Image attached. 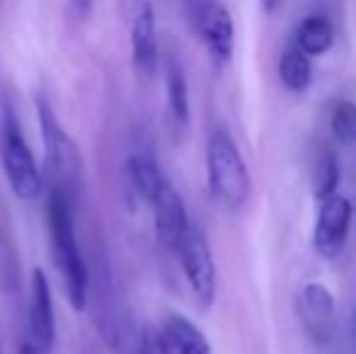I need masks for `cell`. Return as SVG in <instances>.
<instances>
[{
  "label": "cell",
  "mask_w": 356,
  "mask_h": 354,
  "mask_svg": "<svg viewBox=\"0 0 356 354\" xmlns=\"http://www.w3.org/2000/svg\"><path fill=\"white\" fill-rule=\"evenodd\" d=\"M49 216V236H51V250L56 257V265L66 282L68 301L75 311H83L88 306V289H90V272L83 260V252L75 241L73 226V199L66 192L51 187L47 204Z\"/></svg>",
  "instance_id": "obj_1"
},
{
  "label": "cell",
  "mask_w": 356,
  "mask_h": 354,
  "mask_svg": "<svg viewBox=\"0 0 356 354\" xmlns=\"http://www.w3.org/2000/svg\"><path fill=\"white\" fill-rule=\"evenodd\" d=\"M207 175L211 197L228 211H240L250 202L252 177L235 138L225 129H213L207 141Z\"/></svg>",
  "instance_id": "obj_2"
},
{
  "label": "cell",
  "mask_w": 356,
  "mask_h": 354,
  "mask_svg": "<svg viewBox=\"0 0 356 354\" xmlns=\"http://www.w3.org/2000/svg\"><path fill=\"white\" fill-rule=\"evenodd\" d=\"M37 117H39V131L44 141V158H47V170L51 175V182L56 189L66 192L73 199L75 189L80 182V168L83 158L75 146V141L68 136V131L61 127L54 109L49 107L47 99L37 102Z\"/></svg>",
  "instance_id": "obj_3"
},
{
  "label": "cell",
  "mask_w": 356,
  "mask_h": 354,
  "mask_svg": "<svg viewBox=\"0 0 356 354\" xmlns=\"http://www.w3.org/2000/svg\"><path fill=\"white\" fill-rule=\"evenodd\" d=\"M175 252L179 257V267H182V274L192 289L194 298L204 308H209L216 301V291H218V269H216L209 238L204 236L202 228L192 223Z\"/></svg>",
  "instance_id": "obj_4"
},
{
  "label": "cell",
  "mask_w": 356,
  "mask_h": 354,
  "mask_svg": "<svg viewBox=\"0 0 356 354\" xmlns=\"http://www.w3.org/2000/svg\"><path fill=\"white\" fill-rule=\"evenodd\" d=\"M3 168L10 189L19 202H37L42 197V172L13 117H8L3 124Z\"/></svg>",
  "instance_id": "obj_5"
},
{
  "label": "cell",
  "mask_w": 356,
  "mask_h": 354,
  "mask_svg": "<svg viewBox=\"0 0 356 354\" xmlns=\"http://www.w3.org/2000/svg\"><path fill=\"white\" fill-rule=\"evenodd\" d=\"M298 321L310 342L327 347L337 335V301L323 282H308L296 301Z\"/></svg>",
  "instance_id": "obj_6"
},
{
  "label": "cell",
  "mask_w": 356,
  "mask_h": 354,
  "mask_svg": "<svg viewBox=\"0 0 356 354\" xmlns=\"http://www.w3.org/2000/svg\"><path fill=\"white\" fill-rule=\"evenodd\" d=\"M352 221L354 207L344 194H332L320 202L313 228V248L323 260H334L344 250Z\"/></svg>",
  "instance_id": "obj_7"
},
{
  "label": "cell",
  "mask_w": 356,
  "mask_h": 354,
  "mask_svg": "<svg viewBox=\"0 0 356 354\" xmlns=\"http://www.w3.org/2000/svg\"><path fill=\"white\" fill-rule=\"evenodd\" d=\"M194 27L209 56L218 66H225L235 51V22L230 10L218 0H199L194 8Z\"/></svg>",
  "instance_id": "obj_8"
},
{
  "label": "cell",
  "mask_w": 356,
  "mask_h": 354,
  "mask_svg": "<svg viewBox=\"0 0 356 354\" xmlns=\"http://www.w3.org/2000/svg\"><path fill=\"white\" fill-rule=\"evenodd\" d=\"M150 207H153V221H155V236H158V241L168 250H177L182 236L192 226L189 223L187 207L182 202V194L172 187L170 179H165L163 187L155 194V199L150 202Z\"/></svg>",
  "instance_id": "obj_9"
},
{
  "label": "cell",
  "mask_w": 356,
  "mask_h": 354,
  "mask_svg": "<svg viewBox=\"0 0 356 354\" xmlns=\"http://www.w3.org/2000/svg\"><path fill=\"white\" fill-rule=\"evenodd\" d=\"M158 27L150 0H138L131 19V61L141 76L150 78L158 71Z\"/></svg>",
  "instance_id": "obj_10"
},
{
  "label": "cell",
  "mask_w": 356,
  "mask_h": 354,
  "mask_svg": "<svg viewBox=\"0 0 356 354\" xmlns=\"http://www.w3.org/2000/svg\"><path fill=\"white\" fill-rule=\"evenodd\" d=\"M24 330L47 347H54L56 340V318H54V296L51 284L42 267L32 269L29 282V308H27V328Z\"/></svg>",
  "instance_id": "obj_11"
},
{
  "label": "cell",
  "mask_w": 356,
  "mask_h": 354,
  "mask_svg": "<svg viewBox=\"0 0 356 354\" xmlns=\"http://www.w3.org/2000/svg\"><path fill=\"white\" fill-rule=\"evenodd\" d=\"M160 354H213L209 337L182 313H172L155 330Z\"/></svg>",
  "instance_id": "obj_12"
},
{
  "label": "cell",
  "mask_w": 356,
  "mask_h": 354,
  "mask_svg": "<svg viewBox=\"0 0 356 354\" xmlns=\"http://www.w3.org/2000/svg\"><path fill=\"white\" fill-rule=\"evenodd\" d=\"M334 44V24L327 15L323 13H310L296 27V49L305 54V56H325Z\"/></svg>",
  "instance_id": "obj_13"
},
{
  "label": "cell",
  "mask_w": 356,
  "mask_h": 354,
  "mask_svg": "<svg viewBox=\"0 0 356 354\" xmlns=\"http://www.w3.org/2000/svg\"><path fill=\"white\" fill-rule=\"evenodd\" d=\"M127 175L131 179V187L136 189V194L145 202H153L155 194H158V189L163 187V182L168 177L163 175V170H160L158 161H155L150 153L145 151H136L129 156L127 161Z\"/></svg>",
  "instance_id": "obj_14"
},
{
  "label": "cell",
  "mask_w": 356,
  "mask_h": 354,
  "mask_svg": "<svg viewBox=\"0 0 356 354\" xmlns=\"http://www.w3.org/2000/svg\"><path fill=\"white\" fill-rule=\"evenodd\" d=\"M313 58L305 56L300 49H289L279 58V81L291 92H305L313 86Z\"/></svg>",
  "instance_id": "obj_15"
},
{
  "label": "cell",
  "mask_w": 356,
  "mask_h": 354,
  "mask_svg": "<svg viewBox=\"0 0 356 354\" xmlns=\"http://www.w3.org/2000/svg\"><path fill=\"white\" fill-rule=\"evenodd\" d=\"M165 92H168L170 114L177 124L187 127L189 124V86L182 66L170 58L165 66Z\"/></svg>",
  "instance_id": "obj_16"
},
{
  "label": "cell",
  "mask_w": 356,
  "mask_h": 354,
  "mask_svg": "<svg viewBox=\"0 0 356 354\" xmlns=\"http://www.w3.org/2000/svg\"><path fill=\"white\" fill-rule=\"evenodd\" d=\"M339 179H342V168H339V158L334 151L325 148L323 153L318 156L313 168V189H315V197L323 202V199L332 197L337 194L339 187Z\"/></svg>",
  "instance_id": "obj_17"
},
{
  "label": "cell",
  "mask_w": 356,
  "mask_h": 354,
  "mask_svg": "<svg viewBox=\"0 0 356 354\" xmlns=\"http://www.w3.org/2000/svg\"><path fill=\"white\" fill-rule=\"evenodd\" d=\"M330 134L339 146H356V102L337 99L330 109Z\"/></svg>",
  "instance_id": "obj_18"
},
{
  "label": "cell",
  "mask_w": 356,
  "mask_h": 354,
  "mask_svg": "<svg viewBox=\"0 0 356 354\" xmlns=\"http://www.w3.org/2000/svg\"><path fill=\"white\" fill-rule=\"evenodd\" d=\"M54 347H47L44 342H39L37 337H32L27 330H24L22 340H19V347H17V354H51Z\"/></svg>",
  "instance_id": "obj_19"
},
{
  "label": "cell",
  "mask_w": 356,
  "mask_h": 354,
  "mask_svg": "<svg viewBox=\"0 0 356 354\" xmlns=\"http://www.w3.org/2000/svg\"><path fill=\"white\" fill-rule=\"evenodd\" d=\"M73 8V13L78 15V17H88L90 13H92V0H68Z\"/></svg>",
  "instance_id": "obj_20"
},
{
  "label": "cell",
  "mask_w": 356,
  "mask_h": 354,
  "mask_svg": "<svg viewBox=\"0 0 356 354\" xmlns=\"http://www.w3.org/2000/svg\"><path fill=\"white\" fill-rule=\"evenodd\" d=\"M259 5H262L264 13L272 15V13H277V10H279V5H282V0H259Z\"/></svg>",
  "instance_id": "obj_21"
},
{
  "label": "cell",
  "mask_w": 356,
  "mask_h": 354,
  "mask_svg": "<svg viewBox=\"0 0 356 354\" xmlns=\"http://www.w3.org/2000/svg\"><path fill=\"white\" fill-rule=\"evenodd\" d=\"M352 330H354V337H356V308H354V316H352Z\"/></svg>",
  "instance_id": "obj_22"
},
{
  "label": "cell",
  "mask_w": 356,
  "mask_h": 354,
  "mask_svg": "<svg viewBox=\"0 0 356 354\" xmlns=\"http://www.w3.org/2000/svg\"><path fill=\"white\" fill-rule=\"evenodd\" d=\"M0 354H3V347H0Z\"/></svg>",
  "instance_id": "obj_23"
}]
</instances>
